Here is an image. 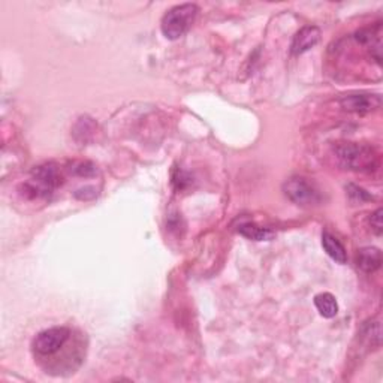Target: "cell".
Here are the masks:
<instances>
[{
    "label": "cell",
    "mask_w": 383,
    "mask_h": 383,
    "mask_svg": "<svg viewBox=\"0 0 383 383\" xmlns=\"http://www.w3.org/2000/svg\"><path fill=\"white\" fill-rule=\"evenodd\" d=\"M74 173L78 174V175L90 177V175H93L96 173V168L92 164H88V162H81V164H78L74 168Z\"/></svg>",
    "instance_id": "cell-12"
},
{
    "label": "cell",
    "mask_w": 383,
    "mask_h": 383,
    "mask_svg": "<svg viewBox=\"0 0 383 383\" xmlns=\"http://www.w3.org/2000/svg\"><path fill=\"white\" fill-rule=\"evenodd\" d=\"M320 39V30L316 26H306V28H302L295 37H293L292 41V52L295 56L302 55V52L308 51L310 48H313L316 43Z\"/></svg>",
    "instance_id": "cell-7"
},
{
    "label": "cell",
    "mask_w": 383,
    "mask_h": 383,
    "mask_svg": "<svg viewBox=\"0 0 383 383\" xmlns=\"http://www.w3.org/2000/svg\"><path fill=\"white\" fill-rule=\"evenodd\" d=\"M198 15V6L193 3H184L174 6L173 10H169L160 23V29L165 35V38L175 41L189 32L195 19Z\"/></svg>",
    "instance_id": "cell-2"
},
{
    "label": "cell",
    "mask_w": 383,
    "mask_h": 383,
    "mask_svg": "<svg viewBox=\"0 0 383 383\" xmlns=\"http://www.w3.org/2000/svg\"><path fill=\"white\" fill-rule=\"evenodd\" d=\"M340 104L346 111L365 114L379 110L382 106V97L379 95L371 93H355L342 97Z\"/></svg>",
    "instance_id": "cell-6"
},
{
    "label": "cell",
    "mask_w": 383,
    "mask_h": 383,
    "mask_svg": "<svg viewBox=\"0 0 383 383\" xmlns=\"http://www.w3.org/2000/svg\"><path fill=\"white\" fill-rule=\"evenodd\" d=\"M283 190L286 197L298 206H315L320 201L316 187L302 177H293L284 183Z\"/></svg>",
    "instance_id": "cell-5"
},
{
    "label": "cell",
    "mask_w": 383,
    "mask_h": 383,
    "mask_svg": "<svg viewBox=\"0 0 383 383\" xmlns=\"http://www.w3.org/2000/svg\"><path fill=\"white\" fill-rule=\"evenodd\" d=\"M370 225H371L374 233H376L377 235H382V210L380 208L374 211L371 215Z\"/></svg>",
    "instance_id": "cell-13"
},
{
    "label": "cell",
    "mask_w": 383,
    "mask_h": 383,
    "mask_svg": "<svg viewBox=\"0 0 383 383\" xmlns=\"http://www.w3.org/2000/svg\"><path fill=\"white\" fill-rule=\"evenodd\" d=\"M335 155L340 164L351 171L371 173L379 166L377 151L370 146L347 142L335 148Z\"/></svg>",
    "instance_id": "cell-1"
},
{
    "label": "cell",
    "mask_w": 383,
    "mask_h": 383,
    "mask_svg": "<svg viewBox=\"0 0 383 383\" xmlns=\"http://www.w3.org/2000/svg\"><path fill=\"white\" fill-rule=\"evenodd\" d=\"M356 264L364 273L371 274L380 268L382 253L376 247H364L356 256Z\"/></svg>",
    "instance_id": "cell-8"
},
{
    "label": "cell",
    "mask_w": 383,
    "mask_h": 383,
    "mask_svg": "<svg viewBox=\"0 0 383 383\" xmlns=\"http://www.w3.org/2000/svg\"><path fill=\"white\" fill-rule=\"evenodd\" d=\"M72 331L66 326H52L41 331L33 338L32 349L38 358H48L51 355L60 352L69 342Z\"/></svg>",
    "instance_id": "cell-4"
},
{
    "label": "cell",
    "mask_w": 383,
    "mask_h": 383,
    "mask_svg": "<svg viewBox=\"0 0 383 383\" xmlns=\"http://www.w3.org/2000/svg\"><path fill=\"white\" fill-rule=\"evenodd\" d=\"M238 233L248 239H253V242H268V239L274 237V233L271 229L256 226L253 224L242 225L238 228Z\"/></svg>",
    "instance_id": "cell-11"
},
{
    "label": "cell",
    "mask_w": 383,
    "mask_h": 383,
    "mask_svg": "<svg viewBox=\"0 0 383 383\" xmlns=\"http://www.w3.org/2000/svg\"><path fill=\"white\" fill-rule=\"evenodd\" d=\"M61 184V175L56 165L47 164L33 169L30 180L24 183V193L30 198H47Z\"/></svg>",
    "instance_id": "cell-3"
},
{
    "label": "cell",
    "mask_w": 383,
    "mask_h": 383,
    "mask_svg": "<svg viewBox=\"0 0 383 383\" xmlns=\"http://www.w3.org/2000/svg\"><path fill=\"white\" fill-rule=\"evenodd\" d=\"M315 306L320 316H324L326 319H333L338 313V304L333 293H328V292L319 293V295L315 297Z\"/></svg>",
    "instance_id": "cell-10"
},
{
    "label": "cell",
    "mask_w": 383,
    "mask_h": 383,
    "mask_svg": "<svg viewBox=\"0 0 383 383\" xmlns=\"http://www.w3.org/2000/svg\"><path fill=\"white\" fill-rule=\"evenodd\" d=\"M322 246H324V251L326 252V255L329 257H331V259H334L338 264H346V261H347L346 248L334 235H331L329 233H324L322 234Z\"/></svg>",
    "instance_id": "cell-9"
}]
</instances>
